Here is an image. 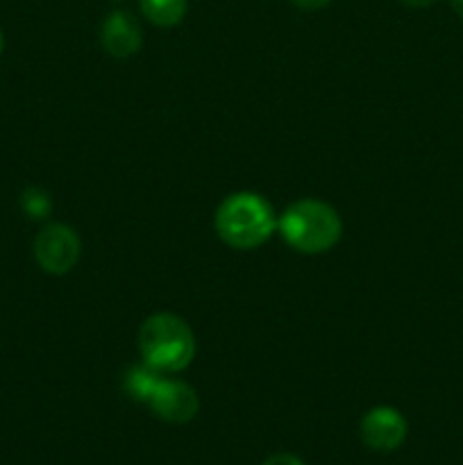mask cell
Masks as SVG:
<instances>
[{
  "label": "cell",
  "instance_id": "obj_8",
  "mask_svg": "<svg viewBox=\"0 0 463 465\" xmlns=\"http://www.w3.org/2000/svg\"><path fill=\"white\" fill-rule=\"evenodd\" d=\"M141 12L159 27H172L184 18L186 0H139Z\"/></svg>",
  "mask_w": 463,
  "mask_h": 465
},
{
  "label": "cell",
  "instance_id": "obj_2",
  "mask_svg": "<svg viewBox=\"0 0 463 465\" xmlns=\"http://www.w3.org/2000/svg\"><path fill=\"white\" fill-rule=\"evenodd\" d=\"M145 366L159 372H180L193 361L195 339L191 327L172 313H154L139 331Z\"/></svg>",
  "mask_w": 463,
  "mask_h": 465
},
{
  "label": "cell",
  "instance_id": "obj_5",
  "mask_svg": "<svg viewBox=\"0 0 463 465\" xmlns=\"http://www.w3.org/2000/svg\"><path fill=\"white\" fill-rule=\"evenodd\" d=\"M145 404L153 409L154 416L172 422V425H184V422L193 420L200 409L198 395L191 386H186L184 381L166 380L163 375L159 377L157 386H154Z\"/></svg>",
  "mask_w": 463,
  "mask_h": 465
},
{
  "label": "cell",
  "instance_id": "obj_7",
  "mask_svg": "<svg viewBox=\"0 0 463 465\" xmlns=\"http://www.w3.org/2000/svg\"><path fill=\"white\" fill-rule=\"evenodd\" d=\"M100 41L112 57L127 59L141 48V27L127 12H112L100 25Z\"/></svg>",
  "mask_w": 463,
  "mask_h": 465
},
{
  "label": "cell",
  "instance_id": "obj_1",
  "mask_svg": "<svg viewBox=\"0 0 463 465\" xmlns=\"http://www.w3.org/2000/svg\"><path fill=\"white\" fill-rule=\"evenodd\" d=\"M277 227L272 207L257 193H234L216 212V232L230 248L254 250L271 239Z\"/></svg>",
  "mask_w": 463,
  "mask_h": 465
},
{
  "label": "cell",
  "instance_id": "obj_9",
  "mask_svg": "<svg viewBox=\"0 0 463 465\" xmlns=\"http://www.w3.org/2000/svg\"><path fill=\"white\" fill-rule=\"evenodd\" d=\"M21 204H23V209L27 212V216H32V218H44L45 213L50 212V207H53V204H50V198L41 189L23 191Z\"/></svg>",
  "mask_w": 463,
  "mask_h": 465
},
{
  "label": "cell",
  "instance_id": "obj_3",
  "mask_svg": "<svg viewBox=\"0 0 463 465\" xmlns=\"http://www.w3.org/2000/svg\"><path fill=\"white\" fill-rule=\"evenodd\" d=\"M277 227L286 243L302 254L327 252L339 243L340 232H343L339 213L320 200L293 203L281 213Z\"/></svg>",
  "mask_w": 463,
  "mask_h": 465
},
{
  "label": "cell",
  "instance_id": "obj_10",
  "mask_svg": "<svg viewBox=\"0 0 463 465\" xmlns=\"http://www.w3.org/2000/svg\"><path fill=\"white\" fill-rule=\"evenodd\" d=\"M263 465H304L300 461L298 457H293V454H275V457L268 459Z\"/></svg>",
  "mask_w": 463,
  "mask_h": 465
},
{
  "label": "cell",
  "instance_id": "obj_6",
  "mask_svg": "<svg viewBox=\"0 0 463 465\" xmlns=\"http://www.w3.org/2000/svg\"><path fill=\"white\" fill-rule=\"evenodd\" d=\"M361 439L370 450L393 452L407 439V420L390 407L370 409L361 420Z\"/></svg>",
  "mask_w": 463,
  "mask_h": 465
},
{
  "label": "cell",
  "instance_id": "obj_12",
  "mask_svg": "<svg viewBox=\"0 0 463 465\" xmlns=\"http://www.w3.org/2000/svg\"><path fill=\"white\" fill-rule=\"evenodd\" d=\"M402 3L409 5V7H429L436 0H402Z\"/></svg>",
  "mask_w": 463,
  "mask_h": 465
},
{
  "label": "cell",
  "instance_id": "obj_13",
  "mask_svg": "<svg viewBox=\"0 0 463 465\" xmlns=\"http://www.w3.org/2000/svg\"><path fill=\"white\" fill-rule=\"evenodd\" d=\"M452 7H454V12L463 18V0H452Z\"/></svg>",
  "mask_w": 463,
  "mask_h": 465
},
{
  "label": "cell",
  "instance_id": "obj_4",
  "mask_svg": "<svg viewBox=\"0 0 463 465\" xmlns=\"http://www.w3.org/2000/svg\"><path fill=\"white\" fill-rule=\"evenodd\" d=\"M80 236L62 223L44 227L34 239L36 263L50 275H66L80 259Z\"/></svg>",
  "mask_w": 463,
  "mask_h": 465
},
{
  "label": "cell",
  "instance_id": "obj_11",
  "mask_svg": "<svg viewBox=\"0 0 463 465\" xmlns=\"http://www.w3.org/2000/svg\"><path fill=\"white\" fill-rule=\"evenodd\" d=\"M291 3L298 5L300 9H309V12H313V9L327 7V5H330L331 0H291Z\"/></svg>",
  "mask_w": 463,
  "mask_h": 465
},
{
  "label": "cell",
  "instance_id": "obj_14",
  "mask_svg": "<svg viewBox=\"0 0 463 465\" xmlns=\"http://www.w3.org/2000/svg\"><path fill=\"white\" fill-rule=\"evenodd\" d=\"M5 50V39H3V32H0V54H3Z\"/></svg>",
  "mask_w": 463,
  "mask_h": 465
}]
</instances>
